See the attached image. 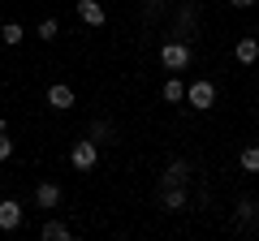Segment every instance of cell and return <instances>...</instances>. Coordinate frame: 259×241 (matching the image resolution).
Instances as JSON below:
<instances>
[{
    "label": "cell",
    "instance_id": "6da1fadb",
    "mask_svg": "<svg viewBox=\"0 0 259 241\" xmlns=\"http://www.w3.org/2000/svg\"><path fill=\"white\" fill-rule=\"evenodd\" d=\"M69 164H74L78 172H91V168L100 164V142H95V138L74 142V151H69Z\"/></svg>",
    "mask_w": 259,
    "mask_h": 241
},
{
    "label": "cell",
    "instance_id": "7a4b0ae2",
    "mask_svg": "<svg viewBox=\"0 0 259 241\" xmlns=\"http://www.w3.org/2000/svg\"><path fill=\"white\" fill-rule=\"evenodd\" d=\"M190 61H194L190 43H164V47H160V65H164L168 74H177V69H186Z\"/></svg>",
    "mask_w": 259,
    "mask_h": 241
},
{
    "label": "cell",
    "instance_id": "3957f363",
    "mask_svg": "<svg viewBox=\"0 0 259 241\" xmlns=\"http://www.w3.org/2000/svg\"><path fill=\"white\" fill-rule=\"evenodd\" d=\"M186 103H190L194 112H207V108L216 103V86L207 82V78H199V82H190V86H186Z\"/></svg>",
    "mask_w": 259,
    "mask_h": 241
},
{
    "label": "cell",
    "instance_id": "277c9868",
    "mask_svg": "<svg viewBox=\"0 0 259 241\" xmlns=\"http://www.w3.org/2000/svg\"><path fill=\"white\" fill-rule=\"evenodd\" d=\"M48 108H56V112H65V108H74V86H65V82L48 86Z\"/></svg>",
    "mask_w": 259,
    "mask_h": 241
},
{
    "label": "cell",
    "instance_id": "5b68a950",
    "mask_svg": "<svg viewBox=\"0 0 259 241\" xmlns=\"http://www.w3.org/2000/svg\"><path fill=\"white\" fill-rule=\"evenodd\" d=\"M78 18H82L87 26H104V22H108V13H104L100 0H78Z\"/></svg>",
    "mask_w": 259,
    "mask_h": 241
},
{
    "label": "cell",
    "instance_id": "8992f818",
    "mask_svg": "<svg viewBox=\"0 0 259 241\" xmlns=\"http://www.w3.org/2000/svg\"><path fill=\"white\" fill-rule=\"evenodd\" d=\"M186 176H190V164H186V159H173V164H168V172L160 176V190H168V186H186Z\"/></svg>",
    "mask_w": 259,
    "mask_h": 241
},
{
    "label": "cell",
    "instance_id": "52a82bcc",
    "mask_svg": "<svg viewBox=\"0 0 259 241\" xmlns=\"http://www.w3.org/2000/svg\"><path fill=\"white\" fill-rule=\"evenodd\" d=\"M18 224H22V203L5 198V203H0V228H5V232H13Z\"/></svg>",
    "mask_w": 259,
    "mask_h": 241
},
{
    "label": "cell",
    "instance_id": "ba28073f",
    "mask_svg": "<svg viewBox=\"0 0 259 241\" xmlns=\"http://www.w3.org/2000/svg\"><path fill=\"white\" fill-rule=\"evenodd\" d=\"M160 203H164V211H186V186L160 190Z\"/></svg>",
    "mask_w": 259,
    "mask_h": 241
},
{
    "label": "cell",
    "instance_id": "9c48e42d",
    "mask_svg": "<svg viewBox=\"0 0 259 241\" xmlns=\"http://www.w3.org/2000/svg\"><path fill=\"white\" fill-rule=\"evenodd\" d=\"M35 203L44 207V211H52V207L61 203V186H52V181H44V186L35 190Z\"/></svg>",
    "mask_w": 259,
    "mask_h": 241
},
{
    "label": "cell",
    "instance_id": "30bf717a",
    "mask_svg": "<svg viewBox=\"0 0 259 241\" xmlns=\"http://www.w3.org/2000/svg\"><path fill=\"white\" fill-rule=\"evenodd\" d=\"M39 237H44V241H69L74 232H69V224H61V220H44Z\"/></svg>",
    "mask_w": 259,
    "mask_h": 241
},
{
    "label": "cell",
    "instance_id": "8fae6325",
    "mask_svg": "<svg viewBox=\"0 0 259 241\" xmlns=\"http://www.w3.org/2000/svg\"><path fill=\"white\" fill-rule=\"evenodd\" d=\"M233 56H238L242 65H255V61H259V39H238Z\"/></svg>",
    "mask_w": 259,
    "mask_h": 241
},
{
    "label": "cell",
    "instance_id": "7c38bea8",
    "mask_svg": "<svg viewBox=\"0 0 259 241\" xmlns=\"http://www.w3.org/2000/svg\"><path fill=\"white\" fill-rule=\"evenodd\" d=\"M160 95H164V103H182V99H186V86H182V78H168Z\"/></svg>",
    "mask_w": 259,
    "mask_h": 241
},
{
    "label": "cell",
    "instance_id": "4fadbf2b",
    "mask_svg": "<svg viewBox=\"0 0 259 241\" xmlns=\"http://www.w3.org/2000/svg\"><path fill=\"white\" fill-rule=\"evenodd\" d=\"M22 35H26V30H22V22H5V30H0V39H5L9 47H18Z\"/></svg>",
    "mask_w": 259,
    "mask_h": 241
},
{
    "label": "cell",
    "instance_id": "5bb4252c",
    "mask_svg": "<svg viewBox=\"0 0 259 241\" xmlns=\"http://www.w3.org/2000/svg\"><path fill=\"white\" fill-rule=\"evenodd\" d=\"M108 134H112V125H108V120H91V130H87V138L104 142V138H108Z\"/></svg>",
    "mask_w": 259,
    "mask_h": 241
},
{
    "label": "cell",
    "instance_id": "9a60e30c",
    "mask_svg": "<svg viewBox=\"0 0 259 241\" xmlns=\"http://www.w3.org/2000/svg\"><path fill=\"white\" fill-rule=\"evenodd\" d=\"M56 35H61V22H56V18H44V22H39V39H56Z\"/></svg>",
    "mask_w": 259,
    "mask_h": 241
},
{
    "label": "cell",
    "instance_id": "2e32d148",
    "mask_svg": "<svg viewBox=\"0 0 259 241\" xmlns=\"http://www.w3.org/2000/svg\"><path fill=\"white\" fill-rule=\"evenodd\" d=\"M242 168H246V172H259V147H246V151H242Z\"/></svg>",
    "mask_w": 259,
    "mask_h": 241
},
{
    "label": "cell",
    "instance_id": "e0dca14e",
    "mask_svg": "<svg viewBox=\"0 0 259 241\" xmlns=\"http://www.w3.org/2000/svg\"><path fill=\"white\" fill-rule=\"evenodd\" d=\"M13 155V142H9V134H0V164Z\"/></svg>",
    "mask_w": 259,
    "mask_h": 241
},
{
    "label": "cell",
    "instance_id": "ac0fdd59",
    "mask_svg": "<svg viewBox=\"0 0 259 241\" xmlns=\"http://www.w3.org/2000/svg\"><path fill=\"white\" fill-rule=\"evenodd\" d=\"M229 5H238V9H250V5H259V0H229Z\"/></svg>",
    "mask_w": 259,
    "mask_h": 241
}]
</instances>
